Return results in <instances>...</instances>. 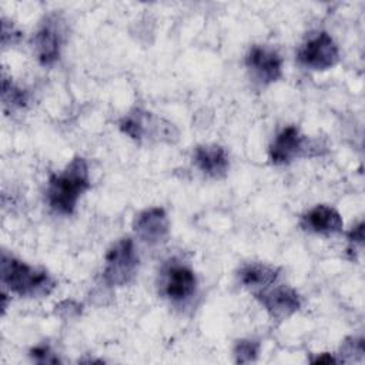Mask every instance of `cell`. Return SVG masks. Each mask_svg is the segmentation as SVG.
Here are the masks:
<instances>
[{
	"mask_svg": "<svg viewBox=\"0 0 365 365\" xmlns=\"http://www.w3.org/2000/svg\"><path fill=\"white\" fill-rule=\"evenodd\" d=\"M90 188V174L86 158L74 157L66 168L53 174L47 184V202L50 208L61 215L74 212L78 198Z\"/></svg>",
	"mask_w": 365,
	"mask_h": 365,
	"instance_id": "1",
	"label": "cell"
},
{
	"mask_svg": "<svg viewBox=\"0 0 365 365\" xmlns=\"http://www.w3.org/2000/svg\"><path fill=\"white\" fill-rule=\"evenodd\" d=\"M1 284L13 294L26 298L47 297L56 287L53 277L44 271L3 252L0 262Z\"/></svg>",
	"mask_w": 365,
	"mask_h": 365,
	"instance_id": "2",
	"label": "cell"
},
{
	"mask_svg": "<svg viewBox=\"0 0 365 365\" xmlns=\"http://www.w3.org/2000/svg\"><path fill=\"white\" fill-rule=\"evenodd\" d=\"M138 254L131 238H121L106 254L103 279L110 287L127 285L137 274Z\"/></svg>",
	"mask_w": 365,
	"mask_h": 365,
	"instance_id": "3",
	"label": "cell"
},
{
	"mask_svg": "<svg viewBox=\"0 0 365 365\" xmlns=\"http://www.w3.org/2000/svg\"><path fill=\"white\" fill-rule=\"evenodd\" d=\"M297 57L304 67L315 71H324L338 63L339 50L334 38L327 31H318L309 36L299 47Z\"/></svg>",
	"mask_w": 365,
	"mask_h": 365,
	"instance_id": "4",
	"label": "cell"
},
{
	"mask_svg": "<svg viewBox=\"0 0 365 365\" xmlns=\"http://www.w3.org/2000/svg\"><path fill=\"white\" fill-rule=\"evenodd\" d=\"M318 148L309 144L307 137L301 134L299 128L295 125H288L282 128L272 144L269 145V160L275 165H284L295 160L297 157L312 155L311 150Z\"/></svg>",
	"mask_w": 365,
	"mask_h": 365,
	"instance_id": "5",
	"label": "cell"
},
{
	"mask_svg": "<svg viewBox=\"0 0 365 365\" xmlns=\"http://www.w3.org/2000/svg\"><path fill=\"white\" fill-rule=\"evenodd\" d=\"M245 64L251 76L261 84L274 83L282 76L281 56L265 46H252L247 53Z\"/></svg>",
	"mask_w": 365,
	"mask_h": 365,
	"instance_id": "6",
	"label": "cell"
},
{
	"mask_svg": "<svg viewBox=\"0 0 365 365\" xmlns=\"http://www.w3.org/2000/svg\"><path fill=\"white\" fill-rule=\"evenodd\" d=\"M254 297L274 319H285L301 307V299L297 291L285 285L274 288L268 287L267 289L255 292Z\"/></svg>",
	"mask_w": 365,
	"mask_h": 365,
	"instance_id": "7",
	"label": "cell"
},
{
	"mask_svg": "<svg viewBox=\"0 0 365 365\" xmlns=\"http://www.w3.org/2000/svg\"><path fill=\"white\" fill-rule=\"evenodd\" d=\"M197 278L194 271L178 262L170 264L164 269L163 291L173 302H182L195 294Z\"/></svg>",
	"mask_w": 365,
	"mask_h": 365,
	"instance_id": "8",
	"label": "cell"
},
{
	"mask_svg": "<svg viewBox=\"0 0 365 365\" xmlns=\"http://www.w3.org/2000/svg\"><path fill=\"white\" fill-rule=\"evenodd\" d=\"M133 227L137 237L148 245L165 241L170 230L167 214L160 207H151L141 211L135 217Z\"/></svg>",
	"mask_w": 365,
	"mask_h": 365,
	"instance_id": "9",
	"label": "cell"
},
{
	"mask_svg": "<svg viewBox=\"0 0 365 365\" xmlns=\"http://www.w3.org/2000/svg\"><path fill=\"white\" fill-rule=\"evenodd\" d=\"M192 161L200 171L212 178L224 177L230 167L227 151L215 144H204L195 147Z\"/></svg>",
	"mask_w": 365,
	"mask_h": 365,
	"instance_id": "10",
	"label": "cell"
},
{
	"mask_svg": "<svg viewBox=\"0 0 365 365\" xmlns=\"http://www.w3.org/2000/svg\"><path fill=\"white\" fill-rule=\"evenodd\" d=\"M302 227L317 234H338L344 228L341 214L329 205H315L302 218Z\"/></svg>",
	"mask_w": 365,
	"mask_h": 365,
	"instance_id": "11",
	"label": "cell"
},
{
	"mask_svg": "<svg viewBox=\"0 0 365 365\" xmlns=\"http://www.w3.org/2000/svg\"><path fill=\"white\" fill-rule=\"evenodd\" d=\"M61 36L54 21L47 20L38 31L34 34V53L37 60L43 66H51L58 60L60 56Z\"/></svg>",
	"mask_w": 365,
	"mask_h": 365,
	"instance_id": "12",
	"label": "cell"
},
{
	"mask_svg": "<svg viewBox=\"0 0 365 365\" xmlns=\"http://www.w3.org/2000/svg\"><path fill=\"white\" fill-rule=\"evenodd\" d=\"M278 277L279 268L262 262L247 264L238 271V279L241 285L247 289H251L254 294L274 285Z\"/></svg>",
	"mask_w": 365,
	"mask_h": 365,
	"instance_id": "13",
	"label": "cell"
},
{
	"mask_svg": "<svg viewBox=\"0 0 365 365\" xmlns=\"http://www.w3.org/2000/svg\"><path fill=\"white\" fill-rule=\"evenodd\" d=\"M148 118H150L148 113L140 108H134L133 111H130L121 118L120 130L133 140H141L147 133L145 124Z\"/></svg>",
	"mask_w": 365,
	"mask_h": 365,
	"instance_id": "14",
	"label": "cell"
},
{
	"mask_svg": "<svg viewBox=\"0 0 365 365\" xmlns=\"http://www.w3.org/2000/svg\"><path fill=\"white\" fill-rule=\"evenodd\" d=\"M27 93L21 88H19L16 84H13L11 80L6 78L3 76L1 80V101L4 108H23L27 104Z\"/></svg>",
	"mask_w": 365,
	"mask_h": 365,
	"instance_id": "15",
	"label": "cell"
},
{
	"mask_svg": "<svg viewBox=\"0 0 365 365\" xmlns=\"http://www.w3.org/2000/svg\"><path fill=\"white\" fill-rule=\"evenodd\" d=\"M259 352V344L251 339L237 341L234 346V356L237 364H250L254 362Z\"/></svg>",
	"mask_w": 365,
	"mask_h": 365,
	"instance_id": "16",
	"label": "cell"
},
{
	"mask_svg": "<svg viewBox=\"0 0 365 365\" xmlns=\"http://www.w3.org/2000/svg\"><path fill=\"white\" fill-rule=\"evenodd\" d=\"M30 356L38 364H57L60 362L56 354L50 349L48 345H37L30 351Z\"/></svg>",
	"mask_w": 365,
	"mask_h": 365,
	"instance_id": "17",
	"label": "cell"
},
{
	"mask_svg": "<svg viewBox=\"0 0 365 365\" xmlns=\"http://www.w3.org/2000/svg\"><path fill=\"white\" fill-rule=\"evenodd\" d=\"M20 37H21V33L11 23H7L6 19H3V23H1V43H3V46L17 43L20 40Z\"/></svg>",
	"mask_w": 365,
	"mask_h": 365,
	"instance_id": "18",
	"label": "cell"
},
{
	"mask_svg": "<svg viewBox=\"0 0 365 365\" xmlns=\"http://www.w3.org/2000/svg\"><path fill=\"white\" fill-rule=\"evenodd\" d=\"M348 240L352 242V244H359L362 245L364 242V224L359 222L355 228H352L348 234Z\"/></svg>",
	"mask_w": 365,
	"mask_h": 365,
	"instance_id": "19",
	"label": "cell"
},
{
	"mask_svg": "<svg viewBox=\"0 0 365 365\" xmlns=\"http://www.w3.org/2000/svg\"><path fill=\"white\" fill-rule=\"evenodd\" d=\"M314 364H334V362H338L336 358H334L331 354H321L318 355L315 359H312Z\"/></svg>",
	"mask_w": 365,
	"mask_h": 365,
	"instance_id": "20",
	"label": "cell"
}]
</instances>
